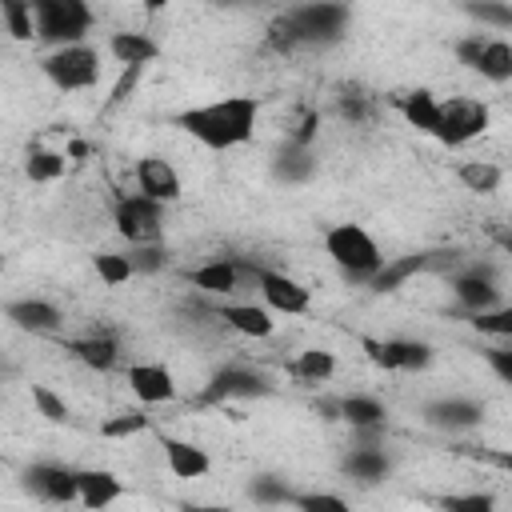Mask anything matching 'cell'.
<instances>
[{"mask_svg": "<svg viewBox=\"0 0 512 512\" xmlns=\"http://www.w3.org/2000/svg\"><path fill=\"white\" fill-rule=\"evenodd\" d=\"M252 500H260V504H292V488L280 484L276 476H260L252 484Z\"/></svg>", "mask_w": 512, "mask_h": 512, "instance_id": "38", "label": "cell"}, {"mask_svg": "<svg viewBox=\"0 0 512 512\" xmlns=\"http://www.w3.org/2000/svg\"><path fill=\"white\" fill-rule=\"evenodd\" d=\"M4 320L16 324L20 332H32V336H48V332H56L64 324L60 308L48 304V300H36V296H24V300L4 304Z\"/></svg>", "mask_w": 512, "mask_h": 512, "instance_id": "14", "label": "cell"}, {"mask_svg": "<svg viewBox=\"0 0 512 512\" xmlns=\"http://www.w3.org/2000/svg\"><path fill=\"white\" fill-rule=\"evenodd\" d=\"M488 360H492V368H496V376H500V380L508 384V380H512V356H508L504 348H492V352H488Z\"/></svg>", "mask_w": 512, "mask_h": 512, "instance_id": "42", "label": "cell"}, {"mask_svg": "<svg viewBox=\"0 0 512 512\" xmlns=\"http://www.w3.org/2000/svg\"><path fill=\"white\" fill-rule=\"evenodd\" d=\"M472 328L484 332V336L508 340V336H512V308L500 304V308H488V312H472Z\"/></svg>", "mask_w": 512, "mask_h": 512, "instance_id": "34", "label": "cell"}, {"mask_svg": "<svg viewBox=\"0 0 512 512\" xmlns=\"http://www.w3.org/2000/svg\"><path fill=\"white\" fill-rule=\"evenodd\" d=\"M456 52H460V60L468 64V68H476L484 80H492V84H508L512 80V44L508 40H500V36H468V40H460L456 44Z\"/></svg>", "mask_w": 512, "mask_h": 512, "instance_id": "8", "label": "cell"}, {"mask_svg": "<svg viewBox=\"0 0 512 512\" xmlns=\"http://www.w3.org/2000/svg\"><path fill=\"white\" fill-rule=\"evenodd\" d=\"M32 404H36V412H40L48 424H68V404H64V396H56L48 384H32Z\"/></svg>", "mask_w": 512, "mask_h": 512, "instance_id": "35", "label": "cell"}, {"mask_svg": "<svg viewBox=\"0 0 512 512\" xmlns=\"http://www.w3.org/2000/svg\"><path fill=\"white\" fill-rule=\"evenodd\" d=\"M180 512H228L224 504H184Z\"/></svg>", "mask_w": 512, "mask_h": 512, "instance_id": "43", "label": "cell"}, {"mask_svg": "<svg viewBox=\"0 0 512 512\" xmlns=\"http://www.w3.org/2000/svg\"><path fill=\"white\" fill-rule=\"evenodd\" d=\"M84 368H92V372H108V368H116V360H120V348H116V340L112 336H80V340H68L64 344Z\"/></svg>", "mask_w": 512, "mask_h": 512, "instance_id": "23", "label": "cell"}, {"mask_svg": "<svg viewBox=\"0 0 512 512\" xmlns=\"http://www.w3.org/2000/svg\"><path fill=\"white\" fill-rule=\"evenodd\" d=\"M64 164H68V156H64V152L32 148V152H28V160H24V176H28L32 184H52V180H60V176H64Z\"/></svg>", "mask_w": 512, "mask_h": 512, "instance_id": "29", "label": "cell"}, {"mask_svg": "<svg viewBox=\"0 0 512 512\" xmlns=\"http://www.w3.org/2000/svg\"><path fill=\"white\" fill-rule=\"evenodd\" d=\"M392 104L404 112V120L416 128V132H436V120H440V100L428 92V88H412V92H400L392 96Z\"/></svg>", "mask_w": 512, "mask_h": 512, "instance_id": "21", "label": "cell"}, {"mask_svg": "<svg viewBox=\"0 0 512 512\" xmlns=\"http://www.w3.org/2000/svg\"><path fill=\"white\" fill-rule=\"evenodd\" d=\"M256 116H260L256 96H224V100H212V104H200V108H184L172 124L184 128L204 148L224 152V148H236V144L252 140Z\"/></svg>", "mask_w": 512, "mask_h": 512, "instance_id": "1", "label": "cell"}, {"mask_svg": "<svg viewBox=\"0 0 512 512\" xmlns=\"http://www.w3.org/2000/svg\"><path fill=\"white\" fill-rule=\"evenodd\" d=\"M344 24H348L344 4H300V8H288L268 28V44L276 52H292L300 44H332L340 40Z\"/></svg>", "mask_w": 512, "mask_h": 512, "instance_id": "2", "label": "cell"}, {"mask_svg": "<svg viewBox=\"0 0 512 512\" xmlns=\"http://www.w3.org/2000/svg\"><path fill=\"white\" fill-rule=\"evenodd\" d=\"M428 268V256H400V260H384L380 272L368 280L372 292H396L412 272H424Z\"/></svg>", "mask_w": 512, "mask_h": 512, "instance_id": "27", "label": "cell"}, {"mask_svg": "<svg viewBox=\"0 0 512 512\" xmlns=\"http://www.w3.org/2000/svg\"><path fill=\"white\" fill-rule=\"evenodd\" d=\"M0 268H4V256H0Z\"/></svg>", "mask_w": 512, "mask_h": 512, "instance_id": "45", "label": "cell"}, {"mask_svg": "<svg viewBox=\"0 0 512 512\" xmlns=\"http://www.w3.org/2000/svg\"><path fill=\"white\" fill-rule=\"evenodd\" d=\"M32 20H36V40L68 48V44H84L92 28V8L80 0H36Z\"/></svg>", "mask_w": 512, "mask_h": 512, "instance_id": "4", "label": "cell"}, {"mask_svg": "<svg viewBox=\"0 0 512 512\" xmlns=\"http://www.w3.org/2000/svg\"><path fill=\"white\" fill-rule=\"evenodd\" d=\"M0 20L12 32V40H32L36 36V20H32V4L20 0H0Z\"/></svg>", "mask_w": 512, "mask_h": 512, "instance_id": "31", "label": "cell"}, {"mask_svg": "<svg viewBox=\"0 0 512 512\" xmlns=\"http://www.w3.org/2000/svg\"><path fill=\"white\" fill-rule=\"evenodd\" d=\"M256 288L264 296V308L268 312H280V316H304L312 308V296L300 280L284 276V272H272V268H256Z\"/></svg>", "mask_w": 512, "mask_h": 512, "instance_id": "11", "label": "cell"}, {"mask_svg": "<svg viewBox=\"0 0 512 512\" xmlns=\"http://www.w3.org/2000/svg\"><path fill=\"white\" fill-rule=\"evenodd\" d=\"M40 72L60 88V92H80L92 88L100 80V52L92 44H68V48H52L40 60Z\"/></svg>", "mask_w": 512, "mask_h": 512, "instance_id": "5", "label": "cell"}, {"mask_svg": "<svg viewBox=\"0 0 512 512\" xmlns=\"http://www.w3.org/2000/svg\"><path fill=\"white\" fill-rule=\"evenodd\" d=\"M344 472H348L352 480H360V484H376V480L388 476V456H384L380 448H360V444H352V452L344 456Z\"/></svg>", "mask_w": 512, "mask_h": 512, "instance_id": "26", "label": "cell"}, {"mask_svg": "<svg viewBox=\"0 0 512 512\" xmlns=\"http://www.w3.org/2000/svg\"><path fill=\"white\" fill-rule=\"evenodd\" d=\"M188 284H196L200 292L208 296H228L236 292V260H208V264H196L184 272Z\"/></svg>", "mask_w": 512, "mask_h": 512, "instance_id": "24", "label": "cell"}, {"mask_svg": "<svg viewBox=\"0 0 512 512\" xmlns=\"http://www.w3.org/2000/svg\"><path fill=\"white\" fill-rule=\"evenodd\" d=\"M72 156H88V144L84 140H72Z\"/></svg>", "mask_w": 512, "mask_h": 512, "instance_id": "44", "label": "cell"}, {"mask_svg": "<svg viewBox=\"0 0 512 512\" xmlns=\"http://www.w3.org/2000/svg\"><path fill=\"white\" fill-rule=\"evenodd\" d=\"M268 392H272V384H268V376H264V372H252V368L232 364V368H220V372L208 380V388L200 392V400H196V404L256 400V396H268Z\"/></svg>", "mask_w": 512, "mask_h": 512, "instance_id": "10", "label": "cell"}, {"mask_svg": "<svg viewBox=\"0 0 512 512\" xmlns=\"http://www.w3.org/2000/svg\"><path fill=\"white\" fill-rule=\"evenodd\" d=\"M364 356L384 368V372H420L432 364V348L424 340H380V336H360Z\"/></svg>", "mask_w": 512, "mask_h": 512, "instance_id": "9", "label": "cell"}, {"mask_svg": "<svg viewBox=\"0 0 512 512\" xmlns=\"http://www.w3.org/2000/svg\"><path fill=\"white\" fill-rule=\"evenodd\" d=\"M140 72L144 68H124L120 72V80H116V88H112V96H108V104L104 108H116V104H124L128 96H132V88H136V80H140Z\"/></svg>", "mask_w": 512, "mask_h": 512, "instance_id": "40", "label": "cell"}, {"mask_svg": "<svg viewBox=\"0 0 512 512\" xmlns=\"http://www.w3.org/2000/svg\"><path fill=\"white\" fill-rule=\"evenodd\" d=\"M148 428H152V416L148 412H120V416H108L100 424V436L120 440V436H136V432H148Z\"/></svg>", "mask_w": 512, "mask_h": 512, "instance_id": "33", "label": "cell"}, {"mask_svg": "<svg viewBox=\"0 0 512 512\" xmlns=\"http://www.w3.org/2000/svg\"><path fill=\"white\" fill-rule=\"evenodd\" d=\"M440 508L444 512H496V500L488 492H452V496H440Z\"/></svg>", "mask_w": 512, "mask_h": 512, "instance_id": "37", "label": "cell"}, {"mask_svg": "<svg viewBox=\"0 0 512 512\" xmlns=\"http://www.w3.org/2000/svg\"><path fill=\"white\" fill-rule=\"evenodd\" d=\"M112 220H116V232L128 240V244H156L160 240V228H164V204L148 200V196H120L116 208H112Z\"/></svg>", "mask_w": 512, "mask_h": 512, "instance_id": "7", "label": "cell"}, {"mask_svg": "<svg viewBox=\"0 0 512 512\" xmlns=\"http://www.w3.org/2000/svg\"><path fill=\"white\" fill-rule=\"evenodd\" d=\"M468 12L480 16V20H492V24H500V28L512 24V8H504V4H480V8H468Z\"/></svg>", "mask_w": 512, "mask_h": 512, "instance_id": "41", "label": "cell"}, {"mask_svg": "<svg viewBox=\"0 0 512 512\" xmlns=\"http://www.w3.org/2000/svg\"><path fill=\"white\" fill-rule=\"evenodd\" d=\"M28 492L44 504H72L76 500V472L64 464H32L28 468Z\"/></svg>", "mask_w": 512, "mask_h": 512, "instance_id": "13", "label": "cell"}, {"mask_svg": "<svg viewBox=\"0 0 512 512\" xmlns=\"http://www.w3.org/2000/svg\"><path fill=\"white\" fill-rule=\"evenodd\" d=\"M484 128H488V104L472 100V96H452V100H440V120H436L432 136L448 148H460V144L476 140Z\"/></svg>", "mask_w": 512, "mask_h": 512, "instance_id": "6", "label": "cell"}, {"mask_svg": "<svg viewBox=\"0 0 512 512\" xmlns=\"http://www.w3.org/2000/svg\"><path fill=\"white\" fill-rule=\"evenodd\" d=\"M288 372H292L296 380H304V384H328L332 372H336V356H332L328 348H304V352L288 364Z\"/></svg>", "mask_w": 512, "mask_h": 512, "instance_id": "25", "label": "cell"}, {"mask_svg": "<svg viewBox=\"0 0 512 512\" xmlns=\"http://www.w3.org/2000/svg\"><path fill=\"white\" fill-rule=\"evenodd\" d=\"M124 496V480L108 468H80L76 472V500L88 508V512H100L108 504H116Z\"/></svg>", "mask_w": 512, "mask_h": 512, "instance_id": "15", "label": "cell"}, {"mask_svg": "<svg viewBox=\"0 0 512 512\" xmlns=\"http://www.w3.org/2000/svg\"><path fill=\"white\" fill-rule=\"evenodd\" d=\"M136 188H140V196H148V200H156V204L180 200V176H176V168H172L164 156H144V160H136Z\"/></svg>", "mask_w": 512, "mask_h": 512, "instance_id": "12", "label": "cell"}, {"mask_svg": "<svg viewBox=\"0 0 512 512\" xmlns=\"http://www.w3.org/2000/svg\"><path fill=\"white\" fill-rule=\"evenodd\" d=\"M128 388L140 404H168L176 400V380L164 364H132L128 368Z\"/></svg>", "mask_w": 512, "mask_h": 512, "instance_id": "16", "label": "cell"}, {"mask_svg": "<svg viewBox=\"0 0 512 512\" xmlns=\"http://www.w3.org/2000/svg\"><path fill=\"white\" fill-rule=\"evenodd\" d=\"M452 292H456V300L468 312H488V308H500L504 304L496 280L488 272H480V268L476 272H464V276H452Z\"/></svg>", "mask_w": 512, "mask_h": 512, "instance_id": "19", "label": "cell"}, {"mask_svg": "<svg viewBox=\"0 0 512 512\" xmlns=\"http://www.w3.org/2000/svg\"><path fill=\"white\" fill-rule=\"evenodd\" d=\"M456 176H460V184H464L468 192H496L500 180H504L500 164H492V160H464V164L456 168Z\"/></svg>", "mask_w": 512, "mask_h": 512, "instance_id": "30", "label": "cell"}, {"mask_svg": "<svg viewBox=\"0 0 512 512\" xmlns=\"http://www.w3.org/2000/svg\"><path fill=\"white\" fill-rule=\"evenodd\" d=\"M92 264H96V276H100L108 288H120V284H128V280L136 276L132 264H128V256H120V252H96Z\"/></svg>", "mask_w": 512, "mask_h": 512, "instance_id": "32", "label": "cell"}, {"mask_svg": "<svg viewBox=\"0 0 512 512\" xmlns=\"http://www.w3.org/2000/svg\"><path fill=\"white\" fill-rule=\"evenodd\" d=\"M424 420H428L432 428H448V432H456V428H472V424H480V420H484V408H480L476 400H436V404L424 408Z\"/></svg>", "mask_w": 512, "mask_h": 512, "instance_id": "22", "label": "cell"}, {"mask_svg": "<svg viewBox=\"0 0 512 512\" xmlns=\"http://www.w3.org/2000/svg\"><path fill=\"white\" fill-rule=\"evenodd\" d=\"M128 264H132V272H160L164 268V252L156 244H136L128 252Z\"/></svg>", "mask_w": 512, "mask_h": 512, "instance_id": "39", "label": "cell"}, {"mask_svg": "<svg viewBox=\"0 0 512 512\" xmlns=\"http://www.w3.org/2000/svg\"><path fill=\"white\" fill-rule=\"evenodd\" d=\"M324 252L332 256V264L348 280H372L380 272V264H384L380 244L360 224H336V228H328L324 232Z\"/></svg>", "mask_w": 512, "mask_h": 512, "instance_id": "3", "label": "cell"}, {"mask_svg": "<svg viewBox=\"0 0 512 512\" xmlns=\"http://www.w3.org/2000/svg\"><path fill=\"white\" fill-rule=\"evenodd\" d=\"M108 52L116 56V64L124 68H148L156 56H160V44L144 32H112L108 40Z\"/></svg>", "mask_w": 512, "mask_h": 512, "instance_id": "20", "label": "cell"}, {"mask_svg": "<svg viewBox=\"0 0 512 512\" xmlns=\"http://www.w3.org/2000/svg\"><path fill=\"white\" fill-rule=\"evenodd\" d=\"M296 512H352L336 492H292Z\"/></svg>", "mask_w": 512, "mask_h": 512, "instance_id": "36", "label": "cell"}, {"mask_svg": "<svg viewBox=\"0 0 512 512\" xmlns=\"http://www.w3.org/2000/svg\"><path fill=\"white\" fill-rule=\"evenodd\" d=\"M384 404L376 396H344L340 400V420H348L352 428H384Z\"/></svg>", "mask_w": 512, "mask_h": 512, "instance_id": "28", "label": "cell"}, {"mask_svg": "<svg viewBox=\"0 0 512 512\" xmlns=\"http://www.w3.org/2000/svg\"><path fill=\"white\" fill-rule=\"evenodd\" d=\"M160 448H164V464H168V472H172L176 480H200V476H208V468H212L208 452H204L200 444H192V440L160 436Z\"/></svg>", "mask_w": 512, "mask_h": 512, "instance_id": "17", "label": "cell"}, {"mask_svg": "<svg viewBox=\"0 0 512 512\" xmlns=\"http://www.w3.org/2000/svg\"><path fill=\"white\" fill-rule=\"evenodd\" d=\"M216 316H220L232 332H240V336H248V340H268V336L276 332L272 312L260 308V304H220Z\"/></svg>", "mask_w": 512, "mask_h": 512, "instance_id": "18", "label": "cell"}]
</instances>
